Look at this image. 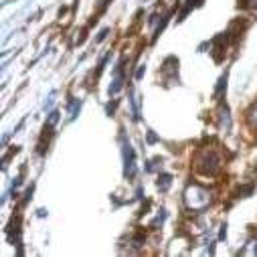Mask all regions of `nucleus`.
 <instances>
[{
	"label": "nucleus",
	"mask_w": 257,
	"mask_h": 257,
	"mask_svg": "<svg viewBox=\"0 0 257 257\" xmlns=\"http://www.w3.org/2000/svg\"><path fill=\"white\" fill-rule=\"evenodd\" d=\"M211 190L201 186V184H188L186 190H184V205L190 209V211H205L209 205H211Z\"/></svg>",
	"instance_id": "obj_1"
},
{
	"label": "nucleus",
	"mask_w": 257,
	"mask_h": 257,
	"mask_svg": "<svg viewBox=\"0 0 257 257\" xmlns=\"http://www.w3.org/2000/svg\"><path fill=\"white\" fill-rule=\"evenodd\" d=\"M197 168L203 172V174H209V176H215L219 170H221V154L213 148H205L197 154Z\"/></svg>",
	"instance_id": "obj_2"
},
{
	"label": "nucleus",
	"mask_w": 257,
	"mask_h": 257,
	"mask_svg": "<svg viewBox=\"0 0 257 257\" xmlns=\"http://www.w3.org/2000/svg\"><path fill=\"white\" fill-rule=\"evenodd\" d=\"M123 162H125V168H123V174L127 176V178H134V174H136V158H134V150H132V146H130V142H125L123 140Z\"/></svg>",
	"instance_id": "obj_3"
},
{
	"label": "nucleus",
	"mask_w": 257,
	"mask_h": 257,
	"mask_svg": "<svg viewBox=\"0 0 257 257\" xmlns=\"http://www.w3.org/2000/svg\"><path fill=\"white\" fill-rule=\"evenodd\" d=\"M123 85V69H121V63H117V67L113 71V81L109 85V95H115Z\"/></svg>",
	"instance_id": "obj_4"
},
{
	"label": "nucleus",
	"mask_w": 257,
	"mask_h": 257,
	"mask_svg": "<svg viewBox=\"0 0 257 257\" xmlns=\"http://www.w3.org/2000/svg\"><path fill=\"white\" fill-rule=\"evenodd\" d=\"M170 184H172V176H170V174H160V178H158V188L164 192V190L170 188Z\"/></svg>",
	"instance_id": "obj_5"
},
{
	"label": "nucleus",
	"mask_w": 257,
	"mask_h": 257,
	"mask_svg": "<svg viewBox=\"0 0 257 257\" xmlns=\"http://www.w3.org/2000/svg\"><path fill=\"white\" fill-rule=\"evenodd\" d=\"M203 5V0H186V7H184V11H182V15H180V21L184 19V15L188 13V11H192L195 7H201Z\"/></svg>",
	"instance_id": "obj_6"
},
{
	"label": "nucleus",
	"mask_w": 257,
	"mask_h": 257,
	"mask_svg": "<svg viewBox=\"0 0 257 257\" xmlns=\"http://www.w3.org/2000/svg\"><path fill=\"white\" fill-rule=\"evenodd\" d=\"M241 253H243V255H257V239L249 241V243H247V247H245Z\"/></svg>",
	"instance_id": "obj_7"
},
{
	"label": "nucleus",
	"mask_w": 257,
	"mask_h": 257,
	"mask_svg": "<svg viewBox=\"0 0 257 257\" xmlns=\"http://www.w3.org/2000/svg\"><path fill=\"white\" fill-rule=\"evenodd\" d=\"M249 123H251V127H257V101L249 111Z\"/></svg>",
	"instance_id": "obj_8"
},
{
	"label": "nucleus",
	"mask_w": 257,
	"mask_h": 257,
	"mask_svg": "<svg viewBox=\"0 0 257 257\" xmlns=\"http://www.w3.org/2000/svg\"><path fill=\"white\" fill-rule=\"evenodd\" d=\"M164 219H166V211H164V209H162V211H160V215H158V217H156V219H154V223H152V225H150V227H152V229H156V227H158V225H162V223H164Z\"/></svg>",
	"instance_id": "obj_9"
},
{
	"label": "nucleus",
	"mask_w": 257,
	"mask_h": 257,
	"mask_svg": "<svg viewBox=\"0 0 257 257\" xmlns=\"http://www.w3.org/2000/svg\"><path fill=\"white\" fill-rule=\"evenodd\" d=\"M57 121H59V113H57V111H53V113H51V117H49V123H53V125H55Z\"/></svg>",
	"instance_id": "obj_10"
},
{
	"label": "nucleus",
	"mask_w": 257,
	"mask_h": 257,
	"mask_svg": "<svg viewBox=\"0 0 257 257\" xmlns=\"http://www.w3.org/2000/svg\"><path fill=\"white\" fill-rule=\"evenodd\" d=\"M105 35H107V29H103V31L99 33V37H97V41H103V39H105Z\"/></svg>",
	"instance_id": "obj_11"
}]
</instances>
